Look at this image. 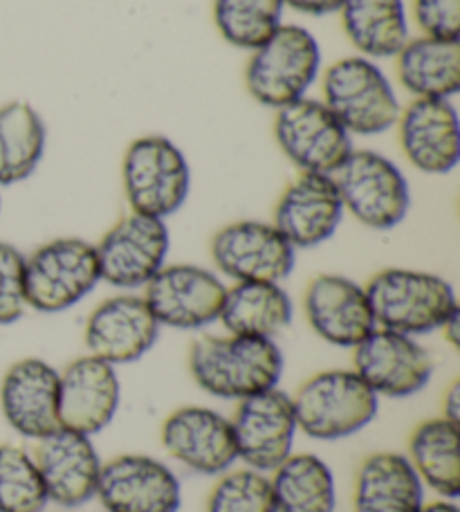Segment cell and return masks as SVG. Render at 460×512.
Wrapping results in <instances>:
<instances>
[{
  "label": "cell",
  "mask_w": 460,
  "mask_h": 512,
  "mask_svg": "<svg viewBox=\"0 0 460 512\" xmlns=\"http://www.w3.org/2000/svg\"><path fill=\"white\" fill-rule=\"evenodd\" d=\"M285 369L276 340L245 335H202L189 349V373L198 387L218 400L241 402L276 389Z\"/></svg>",
  "instance_id": "1"
},
{
  "label": "cell",
  "mask_w": 460,
  "mask_h": 512,
  "mask_svg": "<svg viewBox=\"0 0 460 512\" xmlns=\"http://www.w3.org/2000/svg\"><path fill=\"white\" fill-rule=\"evenodd\" d=\"M375 326L411 337L436 333L460 313L452 283L434 272L386 268L366 283Z\"/></svg>",
  "instance_id": "2"
},
{
  "label": "cell",
  "mask_w": 460,
  "mask_h": 512,
  "mask_svg": "<svg viewBox=\"0 0 460 512\" xmlns=\"http://www.w3.org/2000/svg\"><path fill=\"white\" fill-rule=\"evenodd\" d=\"M301 434L312 441H346L373 423L380 398L353 369H328L308 378L292 396Z\"/></svg>",
  "instance_id": "3"
},
{
  "label": "cell",
  "mask_w": 460,
  "mask_h": 512,
  "mask_svg": "<svg viewBox=\"0 0 460 512\" xmlns=\"http://www.w3.org/2000/svg\"><path fill=\"white\" fill-rule=\"evenodd\" d=\"M321 72V45L301 25H281L268 41L252 50L245 66V86L261 106H288L308 95Z\"/></svg>",
  "instance_id": "4"
},
{
  "label": "cell",
  "mask_w": 460,
  "mask_h": 512,
  "mask_svg": "<svg viewBox=\"0 0 460 512\" xmlns=\"http://www.w3.org/2000/svg\"><path fill=\"white\" fill-rule=\"evenodd\" d=\"M324 104L351 135H380L398 124L400 99L389 77L362 54L333 63L321 81Z\"/></svg>",
  "instance_id": "5"
},
{
  "label": "cell",
  "mask_w": 460,
  "mask_h": 512,
  "mask_svg": "<svg viewBox=\"0 0 460 512\" xmlns=\"http://www.w3.org/2000/svg\"><path fill=\"white\" fill-rule=\"evenodd\" d=\"M101 283L95 243L66 236L25 256L27 308L57 315L75 308Z\"/></svg>",
  "instance_id": "6"
},
{
  "label": "cell",
  "mask_w": 460,
  "mask_h": 512,
  "mask_svg": "<svg viewBox=\"0 0 460 512\" xmlns=\"http://www.w3.org/2000/svg\"><path fill=\"white\" fill-rule=\"evenodd\" d=\"M122 182L131 212L167 221L187 203L191 167L169 137L144 135L124 153Z\"/></svg>",
  "instance_id": "7"
},
{
  "label": "cell",
  "mask_w": 460,
  "mask_h": 512,
  "mask_svg": "<svg viewBox=\"0 0 460 512\" xmlns=\"http://www.w3.org/2000/svg\"><path fill=\"white\" fill-rule=\"evenodd\" d=\"M333 180L344 203V212L368 230L389 232L409 214L411 189L402 169L386 155L353 149Z\"/></svg>",
  "instance_id": "8"
},
{
  "label": "cell",
  "mask_w": 460,
  "mask_h": 512,
  "mask_svg": "<svg viewBox=\"0 0 460 512\" xmlns=\"http://www.w3.org/2000/svg\"><path fill=\"white\" fill-rule=\"evenodd\" d=\"M101 281L124 292L146 288L169 259L171 232L167 221L131 212L95 243Z\"/></svg>",
  "instance_id": "9"
},
{
  "label": "cell",
  "mask_w": 460,
  "mask_h": 512,
  "mask_svg": "<svg viewBox=\"0 0 460 512\" xmlns=\"http://www.w3.org/2000/svg\"><path fill=\"white\" fill-rule=\"evenodd\" d=\"M274 137L301 173H333L353 153V135L339 124L324 102L297 99L276 111Z\"/></svg>",
  "instance_id": "10"
},
{
  "label": "cell",
  "mask_w": 460,
  "mask_h": 512,
  "mask_svg": "<svg viewBox=\"0 0 460 512\" xmlns=\"http://www.w3.org/2000/svg\"><path fill=\"white\" fill-rule=\"evenodd\" d=\"M225 295V281L214 270L193 263H167L146 283L142 297L160 326L200 331L218 322Z\"/></svg>",
  "instance_id": "11"
},
{
  "label": "cell",
  "mask_w": 460,
  "mask_h": 512,
  "mask_svg": "<svg viewBox=\"0 0 460 512\" xmlns=\"http://www.w3.org/2000/svg\"><path fill=\"white\" fill-rule=\"evenodd\" d=\"M434 358L418 337L386 328L375 331L353 349V371L377 398H411L434 378Z\"/></svg>",
  "instance_id": "12"
},
{
  "label": "cell",
  "mask_w": 460,
  "mask_h": 512,
  "mask_svg": "<svg viewBox=\"0 0 460 512\" xmlns=\"http://www.w3.org/2000/svg\"><path fill=\"white\" fill-rule=\"evenodd\" d=\"M232 420L236 456L245 468L270 474L294 452L299 427L292 396L279 387L238 402Z\"/></svg>",
  "instance_id": "13"
},
{
  "label": "cell",
  "mask_w": 460,
  "mask_h": 512,
  "mask_svg": "<svg viewBox=\"0 0 460 512\" xmlns=\"http://www.w3.org/2000/svg\"><path fill=\"white\" fill-rule=\"evenodd\" d=\"M211 261L234 283H283L297 263V250L272 223L236 221L214 234L209 243Z\"/></svg>",
  "instance_id": "14"
},
{
  "label": "cell",
  "mask_w": 460,
  "mask_h": 512,
  "mask_svg": "<svg viewBox=\"0 0 460 512\" xmlns=\"http://www.w3.org/2000/svg\"><path fill=\"white\" fill-rule=\"evenodd\" d=\"M106 512H178L182 483L151 454H119L101 465L97 495Z\"/></svg>",
  "instance_id": "15"
},
{
  "label": "cell",
  "mask_w": 460,
  "mask_h": 512,
  "mask_svg": "<svg viewBox=\"0 0 460 512\" xmlns=\"http://www.w3.org/2000/svg\"><path fill=\"white\" fill-rule=\"evenodd\" d=\"M160 441L173 461L200 477H220L238 461L232 420L211 407L173 409L164 418Z\"/></svg>",
  "instance_id": "16"
},
{
  "label": "cell",
  "mask_w": 460,
  "mask_h": 512,
  "mask_svg": "<svg viewBox=\"0 0 460 512\" xmlns=\"http://www.w3.org/2000/svg\"><path fill=\"white\" fill-rule=\"evenodd\" d=\"M162 326L142 295L122 292L108 297L86 319L84 344L88 355L115 369L142 360L158 344Z\"/></svg>",
  "instance_id": "17"
},
{
  "label": "cell",
  "mask_w": 460,
  "mask_h": 512,
  "mask_svg": "<svg viewBox=\"0 0 460 512\" xmlns=\"http://www.w3.org/2000/svg\"><path fill=\"white\" fill-rule=\"evenodd\" d=\"M34 459L50 504L75 510L95 499L104 461L92 436L59 427L57 432L36 441Z\"/></svg>",
  "instance_id": "18"
},
{
  "label": "cell",
  "mask_w": 460,
  "mask_h": 512,
  "mask_svg": "<svg viewBox=\"0 0 460 512\" xmlns=\"http://www.w3.org/2000/svg\"><path fill=\"white\" fill-rule=\"evenodd\" d=\"M344 214L333 176L299 173L276 203L272 225L294 250H312L333 239Z\"/></svg>",
  "instance_id": "19"
},
{
  "label": "cell",
  "mask_w": 460,
  "mask_h": 512,
  "mask_svg": "<svg viewBox=\"0 0 460 512\" xmlns=\"http://www.w3.org/2000/svg\"><path fill=\"white\" fill-rule=\"evenodd\" d=\"M119 405L122 380L113 364L86 353L59 371L61 427L95 438L113 423Z\"/></svg>",
  "instance_id": "20"
},
{
  "label": "cell",
  "mask_w": 460,
  "mask_h": 512,
  "mask_svg": "<svg viewBox=\"0 0 460 512\" xmlns=\"http://www.w3.org/2000/svg\"><path fill=\"white\" fill-rule=\"evenodd\" d=\"M5 423L27 441H41L61 427L59 369L41 358L14 362L0 382Z\"/></svg>",
  "instance_id": "21"
},
{
  "label": "cell",
  "mask_w": 460,
  "mask_h": 512,
  "mask_svg": "<svg viewBox=\"0 0 460 512\" xmlns=\"http://www.w3.org/2000/svg\"><path fill=\"white\" fill-rule=\"evenodd\" d=\"M303 313L321 340L355 349L375 331V317L366 288L344 274H319L303 295Z\"/></svg>",
  "instance_id": "22"
},
{
  "label": "cell",
  "mask_w": 460,
  "mask_h": 512,
  "mask_svg": "<svg viewBox=\"0 0 460 512\" xmlns=\"http://www.w3.org/2000/svg\"><path fill=\"white\" fill-rule=\"evenodd\" d=\"M404 158L429 176L452 173L460 162V120L452 99H413L400 111Z\"/></svg>",
  "instance_id": "23"
},
{
  "label": "cell",
  "mask_w": 460,
  "mask_h": 512,
  "mask_svg": "<svg viewBox=\"0 0 460 512\" xmlns=\"http://www.w3.org/2000/svg\"><path fill=\"white\" fill-rule=\"evenodd\" d=\"M425 490L407 456L375 452L357 468L353 512H420Z\"/></svg>",
  "instance_id": "24"
},
{
  "label": "cell",
  "mask_w": 460,
  "mask_h": 512,
  "mask_svg": "<svg viewBox=\"0 0 460 512\" xmlns=\"http://www.w3.org/2000/svg\"><path fill=\"white\" fill-rule=\"evenodd\" d=\"M292 319V297L281 283L241 281L227 288L218 322L232 335L276 340Z\"/></svg>",
  "instance_id": "25"
},
{
  "label": "cell",
  "mask_w": 460,
  "mask_h": 512,
  "mask_svg": "<svg viewBox=\"0 0 460 512\" xmlns=\"http://www.w3.org/2000/svg\"><path fill=\"white\" fill-rule=\"evenodd\" d=\"M422 486L440 499L456 501L460 495V429L458 423L436 416L413 429L404 454Z\"/></svg>",
  "instance_id": "26"
},
{
  "label": "cell",
  "mask_w": 460,
  "mask_h": 512,
  "mask_svg": "<svg viewBox=\"0 0 460 512\" xmlns=\"http://www.w3.org/2000/svg\"><path fill=\"white\" fill-rule=\"evenodd\" d=\"M400 84L416 99H452L460 90V41L418 36L395 54Z\"/></svg>",
  "instance_id": "27"
},
{
  "label": "cell",
  "mask_w": 460,
  "mask_h": 512,
  "mask_svg": "<svg viewBox=\"0 0 460 512\" xmlns=\"http://www.w3.org/2000/svg\"><path fill=\"white\" fill-rule=\"evenodd\" d=\"M344 32L366 59H391L411 39L404 0H344Z\"/></svg>",
  "instance_id": "28"
},
{
  "label": "cell",
  "mask_w": 460,
  "mask_h": 512,
  "mask_svg": "<svg viewBox=\"0 0 460 512\" xmlns=\"http://www.w3.org/2000/svg\"><path fill=\"white\" fill-rule=\"evenodd\" d=\"M268 477L276 512L337 510L335 472L317 454L292 452Z\"/></svg>",
  "instance_id": "29"
},
{
  "label": "cell",
  "mask_w": 460,
  "mask_h": 512,
  "mask_svg": "<svg viewBox=\"0 0 460 512\" xmlns=\"http://www.w3.org/2000/svg\"><path fill=\"white\" fill-rule=\"evenodd\" d=\"M48 128L43 117L27 102H9L0 106V187L18 185L39 167Z\"/></svg>",
  "instance_id": "30"
},
{
  "label": "cell",
  "mask_w": 460,
  "mask_h": 512,
  "mask_svg": "<svg viewBox=\"0 0 460 512\" xmlns=\"http://www.w3.org/2000/svg\"><path fill=\"white\" fill-rule=\"evenodd\" d=\"M283 0H214V23L223 39L256 50L283 25Z\"/></svg>",
  "instance_id": "31"
},
{
  "label": "cell",
  "mask_w": 460,
  "mask_h": 512,
  "mask_svg": "<svg viewBox=\"0 0 460 512\" xmlns=\"http://www.w3.org/2000/svg\"><path fill=\"white\" fill-rule=\"evenodd\" d=\"M48 504L34 454L21 445H0V512H45Z\"/></svg>",
  "instance_id": "32"
},
{
  "label": "cell",
  "mask_w": 460,
  "mask_h": 512,
  "mask_svg": "<svg viewBox=\"0 0 460 512\" xmlns=\"http://www.w3.org/2000/svg\"><path fill=\"white\" fill-rule=\"evenodd\" d=\"M207 512H276L270 477L250 468L227 470L209 492Z\"/></svg>",
  "instance_id": "33"
},
{
  "label": "cell",
  "mask_w": 460,
  "mask_h": 512,
  "mask_svg": "<svg viewBox=\"0 0 460 512\" xmlns=\"http://www.w3.org/2000/svg\"><path fill=\"white\" fill-rule=\"evenodd\" d=\"M25 310V254L0 241V326L16 324Z\"/></svg>",
  "instance_id": "34"
},
{
  "label": "cell",
  "mask_w": 460,
  "mask_h": 512,
  "mask_svg": "<svg viewBox=\"0 0 460 512\" xmlns=\"http://www.w3.org/2000/svg\"><path fill=\"white\" fill-rule=\"evenodd\" d=\"M413 16L425 36L460 41V0H416Z\"/></svg>",
  "instance_id": "35"
},
{
  "label": "cell",
  "mask_w": 460,
  "mask_h": 512,
  "mask_svg": "<svg viewBox=\"0 0 460 512\" xmlns=\"http://www.w3.org/2000/svg\"><path fill=\"white\" fill-rule=\"evenodd\" d=\"M344 0H283V5L297 9L301 14L310 16H328L339 12Z\"/></svg>",
  "instance_id": "36"
},
{
  "label": "cell",
  "mask_w": 460,
  "mask_h": 512,
  "mask_svg": "<svg viewBox=\"0 0 460 512\" xmlns=\"http://www.w3.org/2000/svg\"><path fill=\"white\" fill-rule=\"evenodd\" d=\"M440 416L454 420V423H460V384L458 382H454L443 396V414Z\"/></svg>",
  "instance_id": "37"
},
{
  "label": "cell",
  "mask_w": 460,
  "mask_h": 512,
  "mask_svg": "<svg viewBox=\"0 0 460 512\" xmlns=\"http://www.w3.org/2000/svg\"><path fill=\"white\" fill-rule=\"evenodd\" d=\"M420 512H460V508H458L456 501L438 499V501H431V504L422 506Z\"/></svg>",
  "instance_id": "38"
},
{
  "label": "cell",
  "mask_w": 460,
  "mask_h": 512,
  "mask_svg": "<svg viewBox=\"0 0 460 512\" xmlns=\"http://www.w3.org/2000/svg\"><path fill=\"white\" fill-rule=\"evenodd\" d=\"M0 207H3V198H0Z\"/></svg>",
  "instance_id": "39"
}]
</instances>
